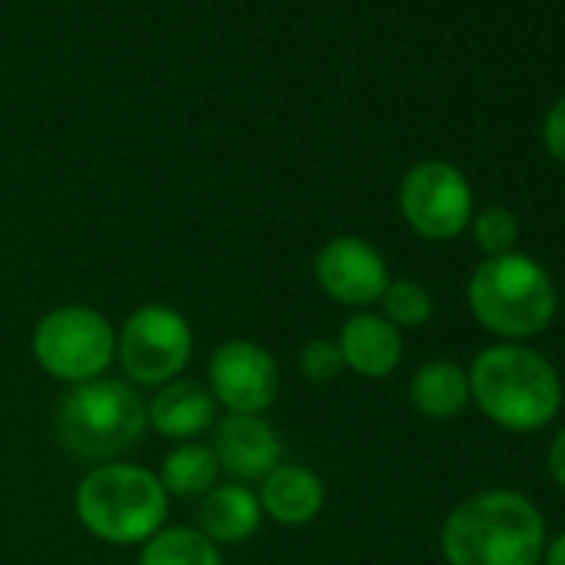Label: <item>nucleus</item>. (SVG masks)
Masks as SVG:
<instances>
[{
    "instance_id": "nucleus-21",
    "label": "nucleus",
    "mask_w": 565,
    "mask_h": 565,
    "mask_svg": "<svg viewBox=\"0 0 565 565\" xmlns=\"http://www.w3.org/2000/svg\"><path fill=\"white\" fill-rule=\"evenodd\" d=\"M343 370L347 366H343L337 340L313 337V340L303 343V350H300V373H303L307 383H317V386L320 383H333V380H340Z\"/></svg>"
},
{
    "instance_id": "nucleus-22",
    "label": "nucleus",
    "mask_w": 565,
    "mask_h": 565,
    "mask_svg": "<svg viewBox=\"0 0 565 565\" xmlns=\"http://www.w3.org/2000/svg\"><path fill=\"white\" fill-rule=\"evenodd\" d=\"M542 143H545L548 157L565 167V97H558L548 107L545 124H542Z\"/></svg>"
},
{
    "instance_id": "nucleus-12",
    "label": "nucleus",
    "mask_w": 565,
    "mask_h": 565,
    "mask_svg": "<svg viewBox=\"0 0 565 565\" xmlns=\"http://www.w3.org/2000/svg\"><path fill=\"white\" fill-rule=\"evenodd\" d=\"M263 519H273L276 525H310L320 519L327 505V486L317 469L303 462H279L269 476L259 479L256 489Z\"/></svg>"
},
{
    "instance_id": "nucleus-15",
    "label": "nucleus",
    "mask_w": 565,
    "mask_h": 565,
    "mask_svg": "<svg viewBox=\"0 0 565 565\" xmlns=\"http://www.w3.org/2000/svg\"><path fill=\"white\" fill-rule=\"evenodd\" d=\"M263 522V509L256 489L243 482H216L196 509V529L213 545H239L256 535Z\"/></svg>"
},
{
    "instance_id": "nucleus-6",
    "label": "nucleus",
    "mask_w": 565,
    "mask_h": 565,
    "mask_svg": "<svg viewBox=\"0 0 565 565\" xmlns=\"http://www.w3.org/2000/svg\"><path fill=\"white\" fill-rule=\"evenodd\" d=\"M31 353L51 380L67 386L90 383L117 363V330L100 310L64 303L34 323Z\"/></svg>"
},
{
    "instance_id": "nucleus-2",
    "label": "nucleus",
    "mask_w": 565,
    "mask_h": 565,
    "mask_svg": "<svg viewBox=\"0 0 565 565\" xmlns=\"http://www.w3.org/2000/svg\"><path fill=\"white\" fill-rule=\"evenodd\" d=\"M469 373V403L509 433H539L562 409L558 370L525 343H495L482 350Z\"/></svg>"
},
{
    "instance_id": "nucleus-8",
    "label": "nucleus",
    "mask_w": 565,
    "mask_h": 565,
    "mask_svg": "<svg viewBox=\"0 0 565 565\" xmlns=\"http://www.w3.org/2000/svg\"><path fill=\"white\" fill-rule=\"evenodd\" d=\"M399 213L406 226L433 243L456 239L476 213L466 173L446 160H423L399 183Z\"/></svg>"
},
{
    "instance_id": "nucleus-13",
    "label": "nucleus",
    "mask_w": 565,
    "mask_h": 565,
    "mask_svg": "<svg viewBox=\"0 0 565 565\" xmlns=\"http://www.w3.org/2000/svg\"><path fill=\"white\" fill-rule=\"evenodd\" d=\"M343 366L363 380H386L399 370L406 343L403 333L380 313L356 310L337 337Z\"/></svg>"
},
{
    "instance_id": "nucleus-20",
    "label": "nucleus",
    "mask_w": 565,
    "mask_h": 565,
    "mask_svg": "<svg viewBox=\"0 0 565 565\" xmlns=\"http://www.w3.org/2000/svg\"><path fill=\"white\" fill-rule=\"evenodd\" d=\"M472 239L486 256H505L519 243V220L509 206H486L472 213Z\"/></svg>"
},
{
    "instance_id": "nucleus-19",
    "label": "nucleus",
    "mask_w": 565,
    "mask_h": 565,
    "mask_svg": "<svg viewBox=\"0 0 565 565\" xmlns=\"http://www.w3.org/2000/svg\"><path fill=\"white\" fill-rule=\"evenodd\" d=\"M380 317L390 320L399 333L403 330H416L423 323H429L433 317V294L423 287L419 279H409V276H399V279H390L386 290L380 297Z\"/></svg>"
},
{
    "instance_id": "nucleus-17",
    "label": "nucleus",
    "mask_w": 565,
    "mask_h": 565,
    "mask_svg": "<svg viewBox=\"0 0 565 565\" xmlns=\"http://www.w3.org/2000/svg\"><path fill=\"white\" fill-rule=\"evenodd\" d=\"M157 479L163 482L167 495H177V499H203L216 479H220V466H216V456L206 443H177L163 462H160V472Z\"/></svg>"
},
{
    "instance_id": "nucleus-23",
    "label": "nucleus",
    "mask_w": 565,
    "mask_h": 565,
    "mask_svg": "<svg viewBox=\"0 0 565 565\" xmlns=\"http://www.w3.org/2000/svg\"><path fill=\"white\" fill-rule=\"evenodd\" d=\"M545 466H548V476L555 479V486L565 492V426L552 436V443H548V456H545Z\"/></svg>"
},
{
    "instance_id": "nucleus-11",
    "label": "nucleus",
    "mask_w": 565,
    "mask_h": 565,
    "mask_svg": "<svg viewBox=\"0 0 565 565\" xmlns=\"http://www.w3.org/2000/svg\"><path fill=\"white\" fill-rule=\"evenodd\" d=\"M220 472L230 476V482H259L269 476L282 456H287V443H282L279 429L266 416H236L226 413L213 426V443H210Z\"/></svg>"
},
{
    "instance_id": "nucleus-24",
    "label": "nucleus",
    "mask_w": 565,
    "mask_h": 565,
    "mask_svg": "<svg viewBox=\"0 0 565 565\" xmlns=\"http://www.w3.org/2000/svg\"><path fill=\"white\" fill-rule=\"evenodd\" d=\"M542 562H545V565H565V529H562L558 535H552V539L545 542Z\"/></svg>"
},
{
    "instance_id": "nucleus-10",
    "label": "nucleus",
    "mask_w": 565,
    "mask_h": 565,
    "mask_svg": "<svg viewBox=\"0 0 565 565\" xmlns=\"http://www.w3.org/2000/svg\"><path fill=\"white\" fill-rule=\"evenodd\" d=\"M317 287L340 307L370 310L380 303L390 276L386 256L363 236L340 233L330 236L313 256Z\"/></svg>"
},
{
    "instance_id": "nucleus-1",
    "label": "nucleus",
    "mask_w": 565,
    "mask_h": 565,
    "mask_svg": "<svg viewBox=\"0 0 565 565\" xmlns=\"http://www.w3.org/2000/svg\"><path fill=\"white\" fill-rule=\"evenodd\" d=\"M545 542L539 505L512 489H482L462 499L439 532L449 565H539Z\"/></svg>"
},
{
    "instance_id": "nucleus-4",
    "label": "nucleus",
    "mask_w": 565,
    "mask_h": 565,
    "mask_svg": "<svg viewBox=\"0 0 565 565\" xmlns=\"http://www.w3.org/2000/svg\"><path fill=\"white\" fill-rule=\"evenodd\" d=\"M147 399L120 376L71 386L54 413V436L81 462H114L147 433Z\"/></svg>"
},
{
    "instance_id": "nucleus-3",
    "label": "nucleus",
    "mask_w": 565,
    "mask_h": 565,
    "mask_svg": "<svg viewBox=\"0 0 565 565\" xmlns=\"http://www.w3.org/2000/svg\"><path fill=\"white\" fill-rule=\"evenodd\" d=\"M466 300L476 323L502 343H525L545 333L558 310L548 269L519 249L486 256L466 282Z\"/></svg>"
},
{
    "instance_id": "nucleus-16",
    "label": "nucleus",
    "mask_w": 565,
    "mask_h": 565,
    "mask_svg": "<svg viewBox=\"0 0 565 565\" xmlns=\"http://www.w3.org/2000/svg\"><path fill=\"white\" fill-rule=\"evenodd\" d=\"M409 403L426 419H452L469 406V373L452 360H429L409 376Z\"/></svg>"
},
{
    "instance_id": "nucleus-5",
    "label": "nucleus",
    "mask_w": 565,
    "mask_h": 565,
    "mask_svg": "<svg viewBox=\"0 0 565 565\" xmlns=\"http://www.w3.org/2000/svg\"><path fill=\"white\" fill-rule=\"evenodd\" d=\"M77 522L107 545H143L167 525L170 495L153 469L114 459L94 466L74 492Z\"/></svg>"
},
{
    "instance_id": "nucleus-14",
    "label": "nucleus",
    "mask_w": 565,
    "mask_h": 565,
    "mask_svg": "<svg viewBox=\"0 0 565 565\" xmlns=\"http://www.w3.org/2000/svg\"><path fill=\"white\" fill-rule=\"evenodd\" d=\"M147 426L163 439L196 443L216 426V399L210 396L206 383L180 376L147 399Z\"/></svg>"
},
{
    "instance_id": "nucleus-18",
    "label": "nucleus",
    "mask_w": 565,
    "mask_h": 565,
    "mask_svg": "<svg viewBox=\"0 0 565 565\" xmlns=\"http://www.w3.org/2000/svg\"><path fill=\"white\" fill-rule=\"evenodd\" d=\"M137 565H223V555L196 525H163L140 545Z\"/></svg>"
},
{
    "instance_id": "nucleus-9",
    "label": "nucleus",
    "mask_w": 565,
    "mask_h": 565,
    "mask_svg": "<svg viewBox=\"0 0 565 565\" xmlns=\"http://www.w3.org/2000/svg\"><path fill=\"white\" fill-rule=\"evenodd\" d=\"M206 390L226 413L263 416L279 396V366L253 340H226L206 360Z\"/></svg>"
},
{
    "instance_id": "nucleus-7",
    "label": "nucleus",
    "mask_w": 565,
    "mask_h": 565,
    "mask_svg": "<svg viewBox=\"0 0 565 565\" xmlns=\"http://www.w3.org/2000/svg\"><path fill=\"white\" fill-rule=\"evenodd\" d=\"M193 360V327L167 303L134 310L117 333V363L137 390H160L186 373Z\"/></svg>"
}]
</instances>
